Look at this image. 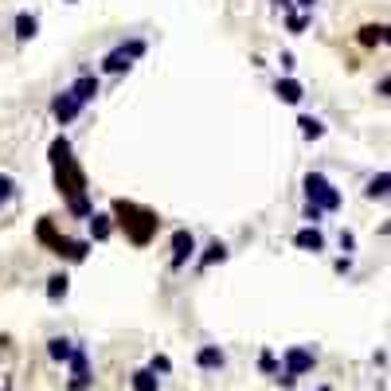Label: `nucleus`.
<instances>
[{"mask_svg":"<svg viewBox=\"0 0 391 391\" xmlns=\"http://www.w3.org/2000/svg\"><path fill=\"white\" fill-rule=\"evenodd\" d=\"M258 368H262V372H278V360H274V352H270V348L258 356Z\"/></svg>","mask_w":391,"mask_h":391,"instance_id":"obj_26","label":"nucleus"},{"mask_svg":"<svg viewBox=\"0 0 391 391\" xmlns=\"http://www.w3.org/2000/svg\"><path fill=\"white\" fill-rule=\"evenodd\" d=\"M78 114H83V106H78L67 90H63V94H55V102H51V118H55L59 125H71Z\"/></svg>","mask_w":391,"mask_h":391,"instance_id":"obj_10","label":"nucleus"},{"mask_svg":"<svg viewBox=\"0 0 391 391\" xmlns=\"http://www.w3.org/2000/svg\"><path fill=\"white\" fill-rule=\"evenodd\" d=\"M306 24H309V16H302V12H286V28H290L293 36H302V32H306Z\"/></svg>","mask_w":391,"mask_h":391,"instance_id":"obj_23","label":"nucleus"},{"mask_svg":"<svg viewBox=\"0 0 391 391\" xmlns=\"http://www.w3.org/2000/svg\"><path fill=\"white\" fill-rule=\"evenodd\" d=\"M313 391H332V388H313Z\"/></svg>","mask_w":391,"mask_h":391,"instance_id":"obj_31","label":"nucleus"},{"mask_svg":"<svg viewBox=\"0 0 391 391\" xmlns=\"http://www.w3.org/2000/svg\"><path fill=\"white\" fill-rule=\"evenodd\" d=\"M71 293V278L67 274H51L47 278V302H63Z\"/></svg>","mask_w":391,"mask_h":391,"instance_id":"obj_20","label":"nucleus"},{"mask_svg":"<svg viewBox=\"0 0 391 391\" xmlns=\"http://www.w3.org/2000/svg\"><path fill=\"white\" fill-rule=\"evenodd\" d=\"M134 391H160V376H153L149 368H141V372H134Z\"/></svg>","mask_w":391,"mask_h":391,"instance_id":"obj_22","label":"nucleus"},{"mask_svg":"<svg viewBox=\"0 0 391 391\" xmlns=\"http://www.w3.org/2000/svg\"><path fill=\"white\" fill-rule=\"evenodd\" d=\"M293 246H297V251H309V255H317V251H325V235H321L317 227H302V231L293 235Z\"/></svg>","mask_w":391,"mask_h":391,"instance_id":"obj_12","label":"nucleus"},{"mask_svg":"<svg viewBox=\"0 0 391 391\" xmlns=\"http://www.w3.org/2000/svg\"><path fill=\"white\" fill-rule=\"evenodd\" d=\"M149 51V43L145 39H129V43H118V47L102 59V71H110V74H122V71H129L134 67V59H141Z\"/></svg>","mask_w":391,"mask_h":391,"instance_id":"obj_5","label":"nucleus"},{"mask_svg":"<svg viewBox=\"0 0 391 391\" xmlns=\"http://www.w3.org/2000/svg\"><path fill=\"white\" fill-rule=\"evenodd\" d=\"M388 188H391V172H376L364 192H368V200H388Z\"/></svg>","mask_w":391,"mask_h":391,"instance_id":"obj_19","label":"nucleus"},{"mask_svg":"<svg viewBox=\"0 0 391 391\" xmlns=\"http://www.w3.org/2000/svg\"><path fill=\"white\" fill-rule=\"evenodd\" d=\"M278 63H282V71H293V67H297V59H293V51H282V55H278Z\"/></svg>","mask_w":391,"mask_h":391,"instance_id":"obj_28","label":"nucleus"},{"mask_svg":"<svg viewBox=\"0 0 391 391\" xmlns=\"http://www.w3.org/2000/svg\"><path fill=\"white\" fill-rule=\"evenodd\" d=\"M47 157H51V169H55V188H59L63 196V204H67V211H71L74 220H90V188H86V172L83 165L74 160V149L67 137H55L47 149Z\"/></svg>","mask_w":391,"mask_h":391,"instance_id":"obj_1","label":"nucleus"},{"mask_svg":"<svg viewBox=\"0 0 391 391\" xmlns=\"http://www.w3.org/2000/svg\"><path fill=\"white\" fill-rule=\"evenodd\" d=\"M36 32H39V20L32 12H20V16H16V39H20V43L36 39Z\"/></svg>","mask_w":391,"mask_h":391,"instance_id":"obj_16","label":"nucleus"},{"mask_svg":"<svg viewBox=\"0 0 391 391\" xmlns=\"http://www.w3.org/2000/svg\"><path fill=\"white\" fill-rule=\"evenodd\" d=\"M71 352H74V341H71V337H51V341H47V356L55 360V364H67V360H71Z\"/></svg>","mask_w":391,"mask_h":391,"instance_id":"obj_14","label":"nucleus"},{"mask_svg":"<svg viewBox=\"0 0 391 391\" xmlns=\"http://www.w3.org/2000/svg\"><path fill=\"white\" fill-rule=\"evenodd\" d=\"M274 94H278L286 106H297V102L306 98V86L297 83V78H278V83H274Z\"/></svg>","mask_w":391,"mask_h":391,"instance_id":"obj_13","label":"nucleus"},{"mask_svg":"<svg viewBox=\"0 0 391 391\" xmlns=\"http://www.w3.org/2000/svg\"><path fill=\"white\" fill-rule=\"evenodd\" d=\"M12 192H16V180L8 176V172H0V208H4L8 200H12Z\"/></svg>","mask_w":391,"mask_h":391,"instance_id":"obj_24","label":"nucleus"},{"mask_svg":"<svg viewBox=\"0 0 391 391\" xmlns=\"http://www.w3.org/2000/svg\"><path fill=\"white\" fill-rule=\"evenodd\" d=\"M36 239L43 246H51V255L67 258V262H86V255H90V243H86V239H71V235L55 231V220H51V215H43V220L36 223Z\"/></svg>","mask_w":391,"mask_h":391,"instance_id":"obj_3","label":"nucleus"},{"mask_svg":"<svg viewBox=\"0 0 391 391\" xmlns=\"http://www.w3.org/2000/svg\"><path fill=\"white\" fill-rule=\"evenodd\" d=\"M196 258V235L192 231H172V258H169V266L172 270H184L188 262Z\"/></svg>","mask_w":391,"mask_h":391,"instance_id":"obj_7","label":"nucleus"},{"mask_svg":"<svg viewBox=\"0 0 391 391\" xmlns=\"http://www.w3.org/2000/svg\"><path fill=\"white\" fill-rule=\"evenodd\" d=\"M67 4H78V0H67Z\"/></svg>","mask_w":391,"mask_h":391,"instance_id":"obj_32","label":"nucleus"},{"mask_svg":"<svg viewBox=\"0 0 391 391\" xmlns=\"http://www.w3.org/2000/svg\"><path fill=\"white\" fill-rule=\"evenodd\" d=\"M341 251H344V258L356 251V235H352V231H341Z\"/></svg>","mask_w":391,"mask_h":391,"instance_id":"obj_27","label":"nucleus"},{"mask_svg":"<svg viewBox=\"0 0 391 391\" xmlns=\"http://www.w3.org/2000/svg\"><path fill=\"white\" fill-rule=\"evenodd\" d=\"M114 231V220L106 215V211H90V239H98V243H106Z\"/></svg>","mask_w":391,"mask_h":391,"instance_id":"obj_15","label":"nucleus"},{"mask_svg":"<svg viewBox=\"0 0 391 391\" xmlns=\"http://www.w3.org/2000/svg\"><path fill=\"white\" fill-rule=\"evenodd\" d=\"M149 372H153V376H157V372H160V376H169V372H172V360H169V356H153Z\"/></svg>","mask_w":391,"mask_h":391,"instance_id":"obj_25","label":"nucleus"},{"mask_svg":"<svg viewBox=\"0 0 391 391\" xmlns=\"http://www.w3.org/2000/svg\"><path fill=\"white\" fill-rule=\"evenodd\" d=\"M67 364H71V383H67V388H71V391H86V388H90V356H86V348L74 344V352H71Z\"/></svg>","mask_w":391,"mask_h":391,"instance_id":"obj_8","label":"nucleus"},{"mask_svg":"<svg viewBox=\"0 0 391 391\" xmlns=\"http://www.w3.org/2000/svg\"><path fill=\"white\" fill-rule=\"evenodd\" d=\"M67 94H71L78 106H86V102H94V98L102 94V78H98V74H78V78L67 86Z\"/></svg>","mask_w":391,"mask_h":391,"instance_id":"obj_9","label":"nucleus"},{"mask_svg":"<svg viewBox=\"0 0 391 391\" xmlns=\"http://www.w3.org/2000/svg\"><path fill=\"white\" fill-rule=\"evenodd\" d=\"M302 188H306V208L321 211V215H329V211H341V192L332 188V180L325 176V172H306V180H302Z\"/></svg>","mask_w":391,"mask_h":391,"instance_id":"obj_4","label":"nucleus"},{"mask_svg":"<svg viewBox=\"0 0 391 391\" xmlns=\"http://www.w3.org/2000/svg\"><path fill=\"white\" fill-rule=\"evenodd\" d=\"M110 220L118 223L125 231V239L134 246H149V239L157 235L160 220L153 208H141V204H134V200H114L110 204Z\"/></svg>","mask_w":391,"mask_h":391,"instance_id":"obj_2","label":"nucleus"},{"mask_svg":"<svg viewBox=\"0 0 391 391\" xmlns=\"http://www.w3.org/2000/svg\"><path fill=\"white\" fill-rule=\"evenodd\" d=\"M278 8H286V12H293V0H274Z\"/></svg>","mask_w":391,"mask_h":391,"instance_id":"obj_30","label":"nucleus"},{"mask_svg":"<svg viewBox=\"0 0 391 391\" xmlns=\"http://www.w3.org/2000/svg\"><path fill=\"white\" fill-rule=\"evenodd\" d=\"M227 258V243H220V239H211L208 246H204V255H200V270L215 266V262H223Z\"/></svg>","mask_w":391,"mask_h":391,"instance_id":"obj_17","label":"nucleus"},{"mask_svg":"<svg viewBox=\"0 0 391 391\" xmlns=\"http://www.w3.org/2000/svg\"><path fill=\"white\" fill-rule=\"evenodd\" d=\"M223 364H227V352H223L220 344H204L196 352V368H204V372H220Z\"/></svg>","mask_w":391,"mask_h":391,"instance_id":"obj_11","label":"nucleus"},{"mask_svg":"<svg viewBox=\"0 0 391 391\" xmlns=\"http://www.w3.org/2000/svg\"><path fill=\"white\" fill-rule=\"evenodd\" d=\"M297 125H302V137H306V141H321V137H325V122L313 118V114H302Z\"/></svg>","mask_w":391,"mask_h":391,"instance_id":"obj_18","label":"nucleus"},{"mask_svg":"<svg viewBox=\"0 0 391 391\" xmlns=\"http://www.w3.org/2000/svg\"><path fill=\"white\" fill-rule=\"evenodd\" d=\"M383 39H388V28L383 24H364L360 28V43H364V47H379Z\"/></svg>","mask_w":391,"mask_h":391,"instance_id":"obj_21","label":"nucleus"},{"mask_svg":"<svg viewBox=\"0 0 391 391\" xmlns=\"http://www.w3.org/2000/svg\"><path fill=\"white\" fill-rule=\"evenodd\" d=\"M293 4H297V8H302V16H306L309 8H313V4H317V0H293Z\"/></svg>","mask_w":391,"mask_h":391,"instance_id":"obj_29","label":"nucleus"},{"mask_svg":"<svg viewBox=\"0 0 391 391\" xmlns=\"http://www.w3.org/2000/svg\"><path fill=\"white\" fill-rule=\"evenodd\" d=\"M313 368H317V352H313V348H302V344H293V348L282 352V368H278V372H286V376L297 379V376H309Z\"/></svg>","mask_w":391,"mask_h":391,"instance_id":"obj_6","label":"nucleus"}]
</instances>
